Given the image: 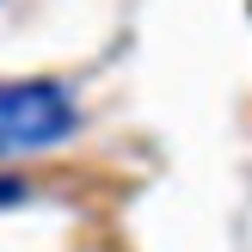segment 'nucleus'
Masks as SVG:
<instances>
[{"label":"nucleus","instance_id":"2","mask_svg":"<svg viewBox=\"0 0 252 252\" xmlns=\"http://www.w3.org/2000/svg\"><path fill=\"white\" fill-rule=\"evenodd\" d=\"M6 197H19V185H0V203H6Z\"/></svg>","mask_w":252,"mask_h":252},{"label":"nucleus","instance_id":"1","mask_svg":"<svg viewBox=\"0 0 252 252\" xmlns=\"http://www.w3.org/2000/svg\"><path fill=\"white\" fill-rule=\"evenodd\" d=\"M80 129V105L56 80H6L0 86V154H37Z\"/></svg>","mask_w":252,"mask_h":252}]
</instances>
